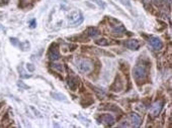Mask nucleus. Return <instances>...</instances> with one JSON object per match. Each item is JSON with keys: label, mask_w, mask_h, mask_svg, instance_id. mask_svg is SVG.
<instances>
[{"label": "nucleus", "mask_w": 172, "mask_h": 128, "mask_svg": "<svg viewBox=\"0 0 172 128\" xmlns=\"http://www.w3.org/2000/svg\"><path fill=\"white\" fill-rule=\"evenodd\" d=\"M52 96H53V98L59 100V101L67 102V99H66V97L64 95H61V94H58V93H52Z\"/></svg>", "instance_id": "obj_12"}, {"label": "nucleus", "mask_w": 172, "mask_h": 128, "mask_svg": "<svg viewBox=\"0 0 172 128\" xmlns=\"http://www.w3.org/2000/svg\"><path fill=\"white\" fill-rule=\"evenodd\" d=\"M153 1H154V3L156 4L157 6H159L161 4V0H153Z\"/></svg>", "instance_id": "obj_19"}, {"label": "nucleus", "mask_w": 172, "mask_h": 128, "mask_svg": "<svg viewBox=\"0 0 172 128\" xmlns=\"http://www.w3.org/2000/svg\"><path fill=\"white\" fill-rule=\"evenodd\" d=\"M99 120L103 123V124H107V125H112L114 122V117L110 114H104L100 117Z\"/></svg>", "instance_id": "obj_7"}, {"label": "nucleus", "mask_w": 172, "mask_h": 128, "mask_svg": "<svg viewBox=\"0 0 172 128\" xmlns=\"http://www.w3.org/2000/svg\"><path fill=\"white\" fill-rule=\"evenodd\" d=\"M162 102L161 101H157L155 102L154 104H153L152 106H151L150 108V113L153 115V116H157V115L160 113L161 109H162Z\"/></svg>", "instance_id": "obj_5"}, {"label": "nucleus", "mask_w": 172, "mask_h": 128, "mask_svg": "<svg viewBox=\"0 0 172 128\" xmlns=\"http://www.w3.org/2000/svg\"><path fill=\"white\" fill-rule=\"evenodd\" d=\"M18 86H22V87H23V88H27V86H25V85H23L22 82L18 83Z\"/></svg>", "instance_id": "obj_20"}, {"label": "nucleus", "mask_w": 172, "mask_h": 128, "mask_svg": "<svg viewBox=\"0 0 172 128\" xmlns=\"http://www.w3.org/2000/svg\"><path fill=\"white\" fill-rule=\"evenodd\" d=\"M68 86L70 87V88L72 89V90H75L76 88H77V85H78V81L76 78H69L68 79Z\"/></svg>", "instance_id": "obj_11"}, {"label": "nucleus", "mask_w": 172, "mask_h": 128, "mask_svg": "<svg viewBox=\"0 0 172 128\" xmlns=\"http://www.w3.org/2000/svg\"><path fill=\"white\" fill-rule=\"evenodd\" d=\"M164 2L165 3H167L168 5H170V3H171V0H164Z\"/></svg>", "instance_id": "obj_21"}, {"label": "nucleus", "mask_w": 172, "mask_h": 128, "mask_svg": "<svg viewBox=\"0 0 172 128\" xmlns=\"http://www.w3.org/2000/svg\"><path fill=\"white\" fill-rule=\"evenodd\" d=\"M26 68H27V70H29V72H33V71H35V67H33L31 64H27Z\"/></svg>", "instance_id": "obj_17"}, {"label": "nucleus", "mask_w": 172, "mask_h": 128, "mask_svg": "<svg viewBox=\"0 0 172 128\" xmlns=\"http://www.w3.org/2000/svg\"><path fill=\"white\" fill-rule=\"evenodd\" d=\"M134 77L137 81H141L146 77V68L143 65H137L133 70Z\"/></svg>", "instance_id": "obj_2"}, {"label": "nucleus", "mask_w": 172, "mask_h": 128, "mask_svg": "<svg viewBox=\"0 0 172 128\" xmlns=\"http://www.w3.org/2000/svg\"><path fill=\"white\" fill-rule=\"evenodd\" d=\"M53 68H54L55 70H57L58 72H63V66L60 65V64H58V65H53Z\"/></svg>", "instance_id": "obj_16"}, {"label": "nucleus", "mask_w": 172, "mask_h": 128, "mask_svg": "<svg viewBox=\"0 0 172 128\" xmlns=\"http://www.w3.org/2000/svg\"><path fill=\"white\" fill-rule=\"evenodd\" d=\"M77 65H78L79 70L81 72H83V73H88V72H90L93 67L92 62L89 61V60H85V59L79 60V61L77 62Z\"/></svg>", "instance_id": "obj_3"}, {"label": "nucleus", "mask_w": 172, "mask_h": 128, "mask_svg": "<svg viewBox=\"0 0 172 128\" xmlns=\"http://www.w3.org/2000/svg\"><path fill=\"white\" fill-rule=\"evenodd\" d=\"M95 2H96V3H98V5H99V6H101V7H102V8H104V7H105V4L103 3L102 1L100 2V0H96V1H95Z\"/></svg>", "instance_id": "obj_18"}, {"label": "nucleus", "mask_w": 172, "mask_h": 128, "mask_svg": "<svg viewBox=\"0 0 172 128\" xmlns=\"http://www.w3.org/2000/svg\"><path fill=\"white\" fill-rule=\"evenodd\" d=\"M1 1H2V2H4V3H6V2H7L8 0H1Z\"/></svg>", "instance_id": "obj_22"}, {"label": "nucleus", "mask_w": 172, "mask_h": 128, "mask_svg": "<svg viewBox=\"0 0 172 128\" xmlns=\"http://www.w3.org/2000/svg\"><path fill=\"white\" fill-rule=\"evenodd\" d=\"M125 46L132 51H137L138 48H140V42H138L137 39H132V40H129V42H125Z\"/></svg>", "instance_id": "obj_8"}, {"label": "nucleus", "mask_w": 172, "mask_h": 128, "mask_svg": "<svg viewBox=\"0 0 172 128\" xmlns=\"http://www.w3.org/2000/svg\"><path fill=\"white\" fill-rule=\"evenodd\" d=\"M125 31H126V28H125V27L123 26L122 24H116V25H114V26H112V28H111V33H114V35H124Z\"/></svg>", "instance_id": "obj_9"}, {"label": "nucleus", "mask_w": 172, "mask_h": 128, "mask_svg": "<svg viewBox=\"0 0 172 128\" xmlns=\"http://www.w3.org/2000/svg\"><path fill=\"white\" fill-rule=\"evenodd\" d=\"M149 44L156 50H161L163 48V42L158 37H151L149 39Z\"/></svg>", "instance_id": "obj_6"}, {"label": "nucleus", "mask_w": 172, "mask_h": 128, "mask_svg": "<svg viewBox=\"0 0 172 128\" xmlns=\"http://www.w3.org/2000/svg\"><path fill=\"white\" fill-rule=\"evenodd\" d=\"M98 30L95 28H89L88 29V35L89 37H96V35H98Z\"/></svg>", "instance_id": "obj_13"}, {"label": "nucleus", "mask_w": 172, "mask_h": 128, "mask_svg": "<svg viewBox=\"0 0 172 128\" xmlns=\"http://www.w3.org/2000/svg\"><path fill=\"white\" fill-rule=\"evenodd\" d=\"M96 44L99 46H108V42L105 39H98L96 40Z\"/></svg>", "instance_id": "obj_15"}, {"label": "nucleus", "mask_w": 172, "mask_h": 128, "mask_svg": "<svg viewBox=\"0 0 172 128\" xmlns=\"http://www.w3.org/2000/svg\"><path fill=\"white\" fill-rule=\"evenodd\" d=\"M129 125L133 127H138L141 123V118L136 113H133L129 116Z\"/></svg>", "instance_id": "obj_4"}, {"label": "nucleus", "mask_w": 172, "mask_h": 128, "mask_svg": "<svg viewBox=\"0 0 172 128\" xmlns=\"http://www.w3.org/2000/svg\"><path fill=\"white\" fill-rule=\"evenodd\" d=\"M68 21L71 25H79L83 21V15L80 11H75L68 16Z\"/></svg>", "instance_id": "obj_1"}, {"label": "nucleus", "mask_w": 172, "mask_h": 128, "mask_svg": "<svg viewBox=\"0 0 172 128\" xmlns=\"http://www.w3.org/2000/svg\"><path fill=\"white\" fill-rule=\"evenodd\" d=\"M49 57H50L51 60H53V61H57V60H59L60 54H59V51L56 46H54V48H52L50 50V52H49Z\"/></svg>", "instance_id": "obj_10"}, {"label": "nucleus", "mask_w": 172, "mask_h": 128, "mask_svg": "<svg viewBox=\"0 0 172 128\" xmlns=\"http://www.w3.org/2000/svg\"><path fill=\"white\" fill-rule=\"evenodd\" d=\"M19 46L22 48V51H26V50H29V42H23L19 44Z\"/></svg>", "instance_id": "obj_14"}]
</instances>
